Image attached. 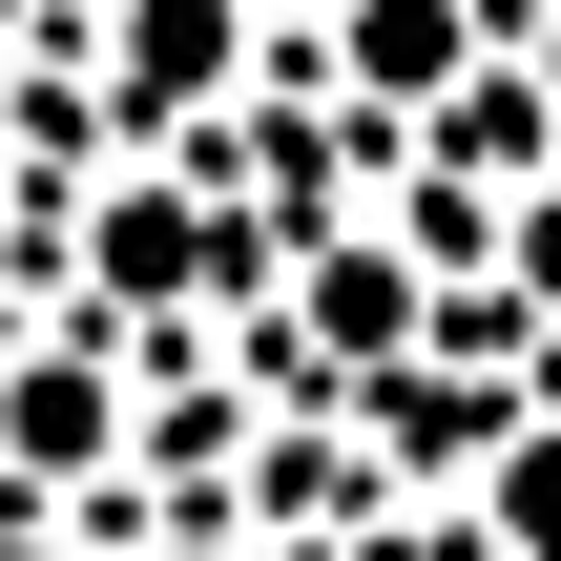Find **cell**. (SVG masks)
Returning a JSON list of instances; mask_svg holds the SVG:
<instances>
[{
  "label": "cell",
  "instance_id": "obj_1",
  "mask_svg": "<svg viewBox=\"0 0 561 561\" xmlns=\"http://www.w3.org/2000/svg\"><path fill=\"white\" fill-rule=\"evenodd\" d=\"M208 62H229L208 0H146V21H125V83H208Z\"/></svg>",
  "mask_w": 561,
  "mask_h": 561
}]
</instances>
